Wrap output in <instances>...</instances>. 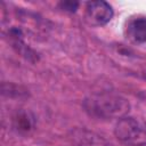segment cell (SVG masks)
Segmentation results:
<instances>
[{"label":"cell","mask_w":146,"mask_h":146,"mask_svg":"<svg viewBox=\"0 0 146 146\" xmlns=\"http://www.w3.org/2000/svg\"><path fill=\"white\" fill-rule=\"evenodd\" d=\"M86 21L92 26H103L113 17V9L106 1H90L86 6Z\"/></svg>","instance_id":"3957f363"},{"label":"cell","mask_w":146,"mask_h":146,"mask_svg":"<svg viewBox=\"0 0 146 146\" xmlns=\"http://www.w3.org/2000/svg\"><path fill=\"white\" fill-rule=\"evenodd\" d=\"M128 38L136 43L146 42V18L139 17L129 22L127 27Z\"/></svg>","instance_id":"277c9868"},{"label":"cell","mask_w":146,"mask_h":146,"mask_svg":"<svg viewBox=\"0 0 146 146\" xmlns=\"http://www.w3.org/2000/svg\"><path fill=\"white\" fill-rule=\"evenodd\" d=\"M76 139L80 146H104V140L90 132L81 131V136H76Z\"/></svg>","instance_id":"5b68a950"},{"label":"cell","mask_w":146,"mask_h":146,"mask_svg":"<svg viewBox=\"0 0 146 146\" xmlns=\"http://www.w3.org/2000/svg\"><path fill=\"white\" fill-rule=\"evenodd\" d=\"M86 110L94 116L102 119H122L130 110L128 99L113 92L91 96L84 102Z\"/></svg>","instance_id":"6da1fadb"},{"label":"cell","mask_w":146,"mask_h":146,"mask_svg":"<svg viewBox=\"0 0 146 146\" xmlns=\"http://www.w3.org/2000/svg\"><path fill=\"white\" fill-rule=\"evenodd\" d=\"M59 6H60V8H62L63 10L73 13V11H75V10L78 9L79 2H76V1H62V2L59 3Z\"/></svg>","instance_id":"8992f818"},{"label":"cell","mask_w":146,"mask_h":146,"mask_svg":"<svg viewBox=\"0 0 146 146\" xmlns=\"http://www.w3.org/2000/svg\"><path fill=\"white\" fill-rule=\"evenodd\" d=\"M115 137L127 146L146 145V122L143 119L124 116L120 119L114 128Z\"/></svg>","instance_id":"7a4b0ae2"}]
</instances>
